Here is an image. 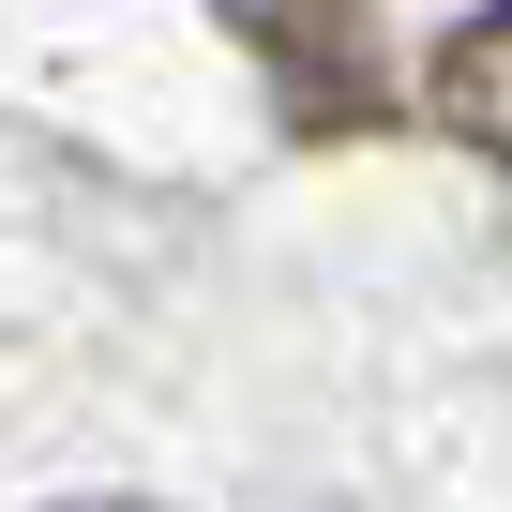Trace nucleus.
I'll list each match as a JSON object with an SVG mask.
<instances>
[{
	"label": "nucleus",
	"mask_w": 512,
	"mask_h": 512,
	"mask_svg": "<svg viewBox=\"0 0 512 512\" xmlns=\"http://www.w3.org/2000/svg\"><path fill=\"white\" fill-rule=\"evenodd\" d=\"M422 106H437L482 166H512V0H482V16L422 61Z\"/></svg>",
	"instance_id": "nucleus-1"
},
{
	"label": "nucleus",
	"mask_w": 512,
	"mask_h": 512,
	"mask_svg": "<svg viewBox=\"0 0 512 512\" xmlns=\"http://www.w3.org/2000/svg\"><path fill=\"white\" fill-rule=\"evenodd\" d=\"M91 512H121V497H91Z\"/></svg>",
	"instance_id": "nucleus-2"
}]
</instances>
